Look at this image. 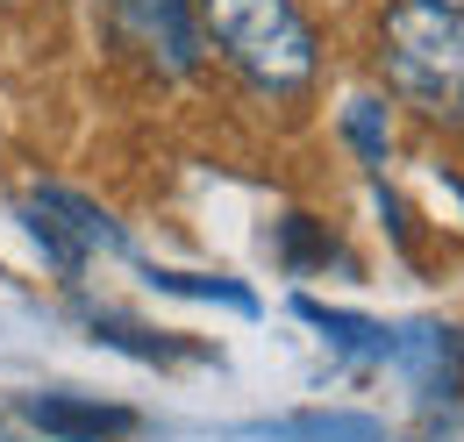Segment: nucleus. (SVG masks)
Listing matches in <instances>:
<instances>
[{"instance_id": "nucleus-11", "label": "nucleus", "mask_w": 464, "mask_h": 442, "mask_svg": "<svg viewBox=\"0 0 464 442\" xmlns=\"http://www.w3.org/2000/svg\"><path fill=\"white\" fill-rule=\"evenodd\" d=\"M343 136H350V150L379 171V165H386V150H393V114H386V101H372V93L343 101Z\"/></svg>"}, {"instance_id": "nucleus-3", "label": "nucleus", "mask_w": 464, "mask_h": 442, "mask_svg": "<svg viewBox=\"0 0 464 442\" xmlns=\"http://www.w3.org/2000/svg\"><path fill=\"white\" fill-rule=\"evenodd\" d=\"M22 228L36 235L44 264H51L64 285H79V272H86L93 257H129L121 221L108 215V207H93L86 193H64V186H29V193H22Z\"/></svg>"}, {"instance_id": "nucleus-10", "label": "nucleus", "mask_w": 464, "mask_h": 442, "mask_svg": "<svg viewBox=\"0 0 464 442\" xmlns=\"http://www.w3.org/2000/svg\"><path fill=\"white\" fill-rule=\"evenodd\" d=\"M279 264H286L293 278L329 272V264H343V243H336L314 215H286V221H279ZM343 272H350V264H343Z\"/></svg>"}, {"instance_id": "nucleus-2", "label": "nucleus", "mask_w": 464, "mask_h": 442, "mask_svg": "<svg viewBox=\"0 0 464 442\" xmlns=\"http://www.w3.org/2000/svg\"><path fill=\"white\" fill-rule=\"evenodd\" d=\"M193 14H200V36L257 93H300L314 79V64H322L300 0H193Z\"/></svg>"}, {"instance_id": "nucleus-1", "label": "nucleus", "mask_w": 464, "mask_h": 442, "mask_svg": "<svg viewBox=\"0 0 464 442\" xmlns=\"http://www.w3.org/2000/svg\"><path fill=\"white\" fill-rule=\"evenodd\" d=\"M379 72L407 108L464 129V14L436 0H393L379 14Z\"/></svg>"}, {"instance_id": "nucleus-5", "label": "nucleus", "mask_w": 464, "mask_h": 442, "mask_svg": "<svg viewBox=\"0 0 464 442\" xmlns=\"http://www.w3.org/2000/svg\"><path fill=\"white\" fill-rule=\"evenodd\" d=\"M7 407H14V421H29L44 442H129L143 428L136 407L86 399V392H14Z\"/></svg>"}, {"instance_id": "nucleus-7", "label": "nucleus", "mask_w": 464, "mask_h": 442, "mask_svg": "<svg viewBox=\"0 0 464 442\" xmlns=\"http://www.w3.org/2000/svg\"><path fill=\"white\" fill-rule=\"evenodd\" d=\"M243 436H265V442H393L379 414H343V407H307V414H279V421H250Z\"/></svg>"}, {"instance_id": "nucleus-12", "label": "nucleus", "mask_w": 464, "mask_h": 442, "mask_svg": "<svg viewBox=\"0 0 464 442\" xmlns=\"http://www.w3.org/2000/svg\"><path fill=\"white\" fill-rule=\"evenodd\" d=\"M150 285H158V293H179V300H222L236 314H257V293L236 285V278H222V272H150Z\"/></svg>"}, {"instance_id": "nucleus-8", "label": "nucleus", "mask_w": 464, "mask_h": 442, "mask_svg": "<svg viewBox=\"0 0 464 442\" xmlns=\"http://www.w3.org/2000/svg\"><path fill=\"white\" fill-rule=\"evenodd\" d=\"M293 314L307 322V329H322L329 350H343V357H364V364H393V329L386 322H372V314H350V307H322V300H293Z\"/></svg>"}, {"instance_id": "nucleus-9", "label": "nucleus", "mask_w": 464, "mask_h": 442, "mask_svg": "<svg viewBox=\"0 0 464 442\" xmlns=\"http://www.w3.org/2000/svg\"><path fill=\"white\" fill-rule=\"evenodd\" d=\"M86 329H93V342H108V350H121V357H136V364L200 357L193 342H179V335H165V329H143V322H129V314H115V307H86Z\"/></svg>"}, {"instance_id": "nucleus-4", "label": "nucleus", "mask_w": 464, "mask_h": 442, "mask_svg": "<svg viewBox=\"0 0 464 442\" xmlns=\"http://www.w3.org/2000/svg\"><path fill=\"white\" fill-rule=\"evenodd\" d=\"M101 14H108L121 51H136L158 79H193L208 57L193 0H101Z\"/></svg>"}, {"instance_id": "nucleus-13", "label": "nucleus", "mask_w": 464, "mask_h": 442, "mask_svg": "<svg viewBox=\"0 0 464 442\" xmlns=\"http://www.w3.org/2000/svg\"><path fill=\"white\" fill-rule=\"evenodd\" d=\"M436 7H458V14H464V0H436Z\"/></svg>"}, {"instance_id": "nucleus-6", "label": "nucleus", "mask_w": 464, "mask_h": 442, "mask_svg": "<svg viewBox=\"0 0 464 442\" xmlns=\"http://www.w3.org/2000/svg\"><path fill=\"white\" fill-rule=\"evenodd\" d=\"M393 364L407 371V386L421 392L429 407H443V399H458V392H464V335L443 329V322L393 329Z\"/></svg>"}]
</instances>
